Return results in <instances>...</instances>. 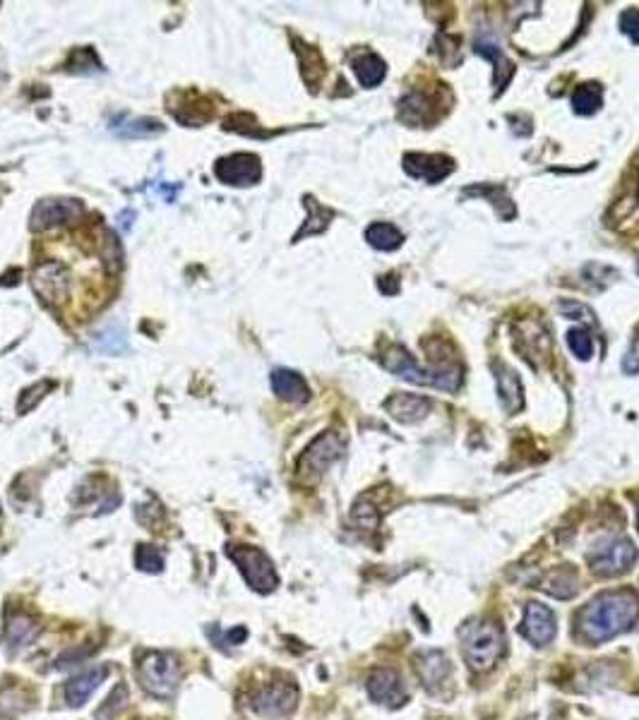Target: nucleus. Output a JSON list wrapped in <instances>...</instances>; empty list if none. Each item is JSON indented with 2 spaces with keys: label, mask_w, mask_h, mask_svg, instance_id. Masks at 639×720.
<instances>
[{
  "label": "nucleus",
  "mask_w": 639,
  "mask_h": 720,
  "mask_svg": "<svg viewBox=\"0 0 639 720\" xmlns=\"http://www.w3.org/2000/svg\"><path fill=\"white\" fill-rule=\"evenodd\" d=\"M639 620V593L632 588L603 591L577 615V634L587 644H603L635 627Z\"/></svg>",
  "instance_id": "1"
},
{
  "label": "nucleus",
  "mask_w": 639,
  "mask_h": 720,
  "mask_svg": "<svg viewBox=\"0 0 639 720\" xmlns=\"http://www.w3.org/2000/svg\"><path fill=\"white\" fill-rule=\"evenodd\" d=\"M462 639V653L469 668L474 672L491 670L505 651V636L498 622L493 620H471L459 629Z\"/></svg>",
  "instance_id": "2"
},
{
  "label": "nucleus",
  "mask_w": 639,
  "mask_h": 720,
  "mask_svg": "<svg viewBox=\"0 0 639 720\" xmlns=\"http://www.w3.org/2000/svg\"><path fill=\"white\" fill-rule=\"evenodd\" d=\"M385 368L394 372L397 377L402 380L411 382V384H421V387H435V389H443V392H457L462 387V368H433V370H423L421 365L416 363L414 356L404 351L402 346H392L390 351L385 353L382 358Z\"/></svg>",
  "instance_id": "3"
},
{
  "label": "nucleus",
  "mask_w": 639,
  "mask_h": 720,
  "mask_svg": "<svg viewBox=\"0 0 639 720\" xmlns=\"http://www.w3.org/2000/svg\"><path fill=\"white\" fill-rule=\"evenodd\" d=\"M183 680V668L173 653L154 651L137 663V682L157 699H171Z\"/></svg>",
  "instance_id": "4"
},
{
  "label": "nucleus",
  "mask_w": 639,
  "mask_h": 720,
  "mask_svg": "<svg viewBox=\"0 0 639 720\" xmlns=\"http://www.w3.org/2000/svg\"><path fill=\"white\" fill-rule=\"evenodd\" d=\"M226 557L236 564L238 572L255 593H272L279 586L277 569L265 550L255 548V545L231 543L226 545Z\"/></svg>",
  "instance_id": "5"
},
{
  "label": "nucleus",
  "mask_w": 639,
  "mask_h": 720,
  "mask_svg": "<svg viewBox=\"0 0 639 720\" xmlns=\"http://www.w3.org/2000/svg\"><path fill=\"white\" fill-rule=\"evenodd\" d=\"M639 552L630 538H603L589 550V567L599 576H618L637 562Z\"/></svg>",
  "instance_id": "6"
},
{
  "label": "nucleus",
  "mask_w": 639,
  "mask_h": 720,
  "mask_svg": "<svg viewBox=\"0 0 639 720\" xmlns=\"http://www.w3.org/2000/svg\"><path fill=\"white\" fill-rule=\"evenodd\" d=\"M298 689L294 682L277 680L267 682L250 699V708L262 718H284L296 708Z\"/></svg>",
  "instance_id": "7"
},
{
  "label": "nucleus",
  "mask_w": 639,
  "mask_h": 720,
  "mask_svg": "<svg viewBox=\"0 0 639 720\" xmlns=\"http://www.w3.org/2000/svg\"><path fill=\"white\" fill-rule=\"evenodd\" d=\"M342 454H344V442L339 440L334 432H325V435H320L318 440L310 444L308 452L301 456V461H298V471H301V476L318 478Z\"/></svg>",
  "instance_id": "8"
},
{
  "label": "nucleus",
  "mask_w": 639,
  "mask_h": 720,
  "mask_svg": "<svg viewBox=\"0 0 639 720\" xmlns=\"http://www.w3.org/2000/svg\"><path fill=\"white\" fill-rule=\"evenodd\" d=\"M214 173L226 185L246 188V185H255L262 178V164L255 154H231L217 161Z\"/></svg>",
  "instance_id": "9"
},
{
  "label": "nucleus",
  "mask_w": 639,
  "mask_h": 720,
  "mask_svg": "<svg viewBox=\"0 0 639 720\" xmlns=\"http://www.w3.org/2000/svg\"><path fill=\"white\" fill-rule=\"evenodd\" d=\"M522 632L524 639L534 646H546L555 639V632H558V624H555V615L548 605L541 603H529L524 608V620H522Z\"/></svg>",
  "instance_id": "10"
},
{
  "label": "nucleus",
  "mask_w": 639,
  "mask_h": 720,
  "mask_svg": "<svg viewBox=\"0 0 639 720\" xmlns=\"http://www.w3.org/2000/svg\"><path fill=\"white\" fill-rule=\"evenodd\" d=\"M82 214V204L77 200H41L32 212L34 231H49L53 226H63L75 221Z\"/></svg>",
  "instance_id": "11"
},
{
  "label": "nucleus",
  "mask_w": 639,
  "mask_h": 720,
  "mask_svg": "<svg viewBox=\"0 0 639 720\" xmlns=\"http://www.w3.org/2000/svg\"><path fill=\"white\" fill-rule=\"evenodd\" d=\"M370 699L385 706H402L406 701V689L402 675L392 668H375L368 677Z\"/></svg>",
  "instance_id": "12"
},
{
  "label": "nucleus",
  "mask_w": 639,
  "mask_h": 720,
  "mask_svg": "<svg viewBox=\"0 0 639 720\" xmlns=\"http://www.w3.org/2000/svg\"><path fill=\"white\" fill-rule=\"evenodd\" d=\"M452 159H447L443 154H406L404 156V171L409 173L411 178L428 180V183H440L445 176H450Z\"/></svg>",
  "instance_id": "13"
},
{
  "label": "nucleus",
  "mask_w": 639,
  "mask_h": 720,
  "mask_svg": "<svg viewBox=\"0 0 639 720\" xmlns=\"http://www.w3.org/2000/svg\"><path fill=\"white\" fill-rule=\"evenodd\" d=\"M109 677V668L106 665H97V668H89L80 675H75L73 680L65 684V701L70 706H85L89 696L99 689V684Z\"/></svg>",
  "instance_id": "14"
},
{
  "label": "nucleus",
  "mask_w": 639,
  "mask_h": 720,
  "mask_svg": "<svg viewBox=\"0 0 639 720\" xmlns=\"http://www.w3.org/2000/svg\"><path fill=\"white\" fill-rule=\"evenodd\" d=\"M414 668L428 689H438L450 677V658L443 651H423L414 658Z\"/></svg>",
  "instance_id": "15"
},
{
  "label": "nucleus",
  "mask_w": 639,
  "mask_h": 720,
  "mask_svg": "<svg viewBox=\"0 0 639 720\" xmlns=\"http://www.w3.org/2000/svg\"><path fill=\"white\" fill-rule=\"evenodd\" d=\"M34 288L44 300H61L68 293V269L63 264H41L34 272Z\"/></svg>",
  "instance_id": "16"
},
{
  "label": "nucleus",
  "mask_w": 639,
  "mask_h": 720,
  "mask_svg": "<svg viewBox=\"0 0 639 720\" xmlns=\"http://www.w3.org/2000/svg\"><path fill=\"white\" fill-rule=\"evenodd\" d=\"M387 411H390L392 418H397L399 423H418L431 413V404L423 396L414 394H394L387 399Z\"/></svg>",
  "instance_id": "17"
},
{
  "label": "nucleus",
  "mask_w": 639,
  "mask_h": 720,
  "mask_svg": "<svg viewBox=\"0 0 639 720\" xmlns=\"http://www.w3.org/2000/svg\"><path fill=\"white\" fill-rule=\"evenodd\" d=\"M272 389L279 399L289 401V404H306L310 389L306 380L294 370H274L272 372Z\"/></svg>",
  "instance_id": "18"
},
{
  "label": "nucleus",
  "mask_w": 639,
  "mask_h": 720,
  "mask_svg": "<svg viewBox=\"0 0 639 720\" xmlns=\"http://www.w3.org/2000/svg\"><path fill=\"white\" fill-rule=\"evenodd\" d=\"M495 372H498L495 377H498L500 404H503V408L510 413V416H515V413L522 411L524 406V387L522 382H519V375L507 368H495Z\"/></svg>",
  "instance_id": "19"
},
{
  "label": "nucleus",
  "mask_w": 639,
  "mask_h": 720,
  "mask_svg": "<svg viewBox=\"0 0 639 720\" xmlns=\"http://www.w3.org/2000/svg\"><path fill=\"white\" fill-rule=\"evenodd\" d=\"M539 588H543V591L551 593V596H555V598H572L579 588L575 569H570V567L553 569V572H548L546 576H543Z\"/></svg>",
  "instance_id": "20"
},
{
  "label": "nucleus",
  "mask_w": 639,
  "mask_h": 720,
  "mask_svg": "<svg viewBox=\"0 0 639 720\" xmlns=\"http://www.w3.org/2000/svg\"><path fill=\"white\" fill-rule=\"evenodd\" d=\"M354 72H356L358 82H361L363 87L370 89V87H378V84L385 80L387 65H385V60L375 56V53H366V56L354 60Z\"/></svg>",
  "instance_id": "21"
},
{
  "label": "nucleus",
  "mask_w": 639,
  "mask_h": 720,
  "mask_svg": "<svg viewBox=\"0 0 639 720\" xmlns=\"http://www.w3.org/2000/svg\"><path fill=\"white\" fill-rule=\"evenodd\" d=\"M366 240H368L370 245H373L375 250L392 252V250L402 248L404 236H402V231H399L397 226L382 224V221H378V224H370V226H368Z\"/></svg>",
  "instance_id": "22"
},
{
  "label": "nucleus",
  "mask_w": 639,
  "mask_h": 720,
  "mask_svg": "<svg viewBox=\"0 0 639 720\" xmlns=\"http://www.w3.org/2000/svg\"><path fill=\"white\" fill-rule=\"evenodd\" d=\"M39 632L37 622L29 615H13L8 617V624H5V641L10 646H25L34 639Z\"/></svg>",
  "instance_id": "23"
},
{
  "label": "nucleus",
  "mask_w": 639,
  "mask_h": 720,
  "mask_svg": "<svg viewBox=\"0 0 639 720\" xmlns=\"http://www.w3.org/2000/svg\"><path fill=\"white\" fill-rule=\"evenodd\" d=\"M603 101V89L599 84H582L577 89L575 96H572V106H575V113H582V116H591L601 108Z\"/></svg>",
  "instance_id": "24"
},
{
  "label": "nucleus",
  "mask_w": 639,
  "mask_h": 720,
  "mask_svg": "<svg viewBox=\"0 0 639 720\" xmlns=\"http://www.w3.org/2000/svg\"><path fill=\"white\" fill-rule=\"evenodd\" d=\"M135 564L142 569V572H161L164 569V552L159 548H152V545H140L135 552Z\"/></svg>",
  "instance_id": "25"
},
{
  "label": "nucleus",
  "mask_w": 639,
  "mask_h": 720,
  "mask_svg": "<svg viewBox=\"0 0 639 720\" xmlns=\"http://www.w3.org/2000/svg\"><path fill=\"white\" fill-rule=\"evenodd\" d=\"M567 344H570V351L575 353L579 360H589L591 353H594V341H591L589 332H584V329H572V332L567 334Z\"/></svg>",
  "instance_id": "26"
},
{
  "label": "nucleus",
  "mask_w": 639,
  "mask_h": 720,
  "mask_svg": "<svg viewBox=\"0 0 639 720\" xmlns=\"http://www.w3.org/2000/svg\"><path fill=\"white\" fill-rule=\"evenodd\" d=\"M354 521L358 528H366V531H370V528L380 524V512L375 509V504H370L368 500H358L354 507Z\"/></svg>",
  "instance_id": "27"
},
{
  "label": "nucleus",
  "mask_w": 639,
  "mask_h": 720,
  "mask_svg": "<svg viewBox=\"0 0 639 720\" xmlns=\"http://www.w3.org/2000/svg\"><path fill=\"white\" fill-rule=\"evenodd\" d=\"M116 130L121 132V135H128V137L130 135H133V137H137V135L149 137V135H157V132H161L164 128H161L157 120L135 118V120H128V125H121V128H116Z\"/></svg>",
  "instance_id": "28"
},
{
  "label": "nucleus",
  "mask_w": 639,
  "mask_h": 720,
  "mask_svg": "<svg viewBox=\"0 0 639 720\" xmlns=\"http://www.w3.org/2000/svg\"><path fill=\"white\" fill-rule=\"evenodd\" d=\"M113 706H118L121 711L125 706H128V689H125V684H121V687H118L116 692L109 696V701H106V704L99 708V713H97L99 720H109V711ZM116 716H118V713H116V708H113V718H116Z\"/></svg>",
  "instance_id": "29"
},
{
  "label": "nucleus",
  "mask_w": 639,
  "mask_h": 720,
  "mask_svg": "<svg viewBox=\"0 0 639 720\" xmlns=\"http://www.w3.org/2000/svg\"><path fill=\"white\" fill-rule=\"evenodd\" d=\"M620 32L630 36L635 44H639V10L630 8L620 15Z\"/></svg>",
  "instance_id": "30"
},
{
  "label": "nucleus",
  "mask_w": 639,
  "mask_h": 720,
  "mask_svg": "<svg viewBox=\"0 0 639 720\" xmlns=\"http://www.w3.org/2000/svg\"><path fill=\"white\" fill-rule=\"evenodd\" d=\"M623 370L627 372V375H637L639 372V341H635V344L630 346V351L625 353Z\"/></svg>",
  "instance_id": "31"
},
{
  "label": "nucleus",
  "mask_w": 639,
  "mask_h": 720,
  "mask_svg": "<svg viewBox=\"0 0 639 720\" xmlns=\"http://www.w3.org/2000/svg\"><path fill=\"white\" fill-rule=\"evenodd\" d=\"M560 310H563L570 320H582V315H587V308H584L582 303H560Z\"/></svg>",
  "instance_id": "32"
},
{
  "label": "nucleus",
  "mask_w": 639,
  "mask_h": 720,
  "mask_svg": "<svg viewBox=\"0 0 639 720\" xmlns=\"http://www.w3.org/2000/svg\"><path fill=\"white\" fill-rule=\"evenodd\" d=\"M637 526H639V509H637Z\"/></svg>",
  "instance_id": "33"
},
{
  "label": "nucleus",
  "mask_w": 639,
  "mask_h": 720,
  "mask_svg": "<svg viewBox=\"0 0 639 720\" xmlns=\"http://www.w3.org/2000/svg\"><path fill=\"white\" fill-rule=\"evenodd\" d=\"M637 272H639V262H637Z\"/></svg>",
  "instance_id": "34"
}]
</instances>
